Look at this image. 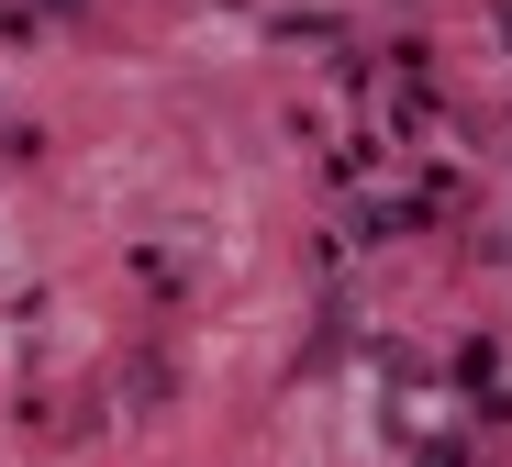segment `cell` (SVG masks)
Wrapping results in <instances>:
<instances>
[]
</instances>
